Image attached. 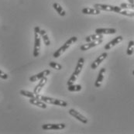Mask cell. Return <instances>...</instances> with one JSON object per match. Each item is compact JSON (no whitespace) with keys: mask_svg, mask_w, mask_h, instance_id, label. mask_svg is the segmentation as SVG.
Returning a JSON list of instances; mask_svg holds the SVG:
<instances>
[{"mask_svg":"<svg viewBox=\"0 0 134 134\" xmlns=\"http://www.w3.org/2000/svg\"><path fill=\"white\" fill-rule=\"evenodd\" d=\"M130 3H132V4H134V0H128Z\"/></svg>","mask_w":134,"mask_h":134,"instance_id":"obj_28","label":"cell"},{"mask_svg":"<svg viewBox=\"0 0 134 134\" xmlns=\"http://www.w3.org/2000/svg\"><path fill=\"white\" fill-rule=\"evenodd\" d=\"M68 91L70 92H79L81 90V85H69L68 88Z\"/></svg>","mask_w":134,"mask_h":134,"instance_id":"obj_22","label":"cell"},{"mask_svg":"<svg viewBox=\"0 0 134 134\" xmlns=\"http://www.w3.org/2000/svg\"><path fill=\"white\" fill-rule=\"evenodd\" d=\"M77 75H75L74 73L71 75L70 77V78H69V80H68V81L67 82V85H68V86H69V85H73L75 82V81L77 80Z\"/></svg>","mask_w":134,"mask_h":134,"instance_id":"obj_24","label":"cell"},{"mask_svg":"<svg viewBox=\"0 0 134 134\" xmlns=\"http://www.w3.org/2000/svg\"><path fill=\"white\" fill-rule=\"evenodd\" d=\"M19 93H20V95L25 96V97H27V98H38L39 94H36L34 92H28L26 90H21L19 92Z\"/></svg>","mask_w":134,"mask_h":134,"instance_id":"obj_18","label":"cell"},{"mask_svg":"<svg viewBox=\"0 0 134 134\" xmlns=\"http://www.w3.org/2000/svg\"><path fill=\"white\" fill-rule=\"evenodd\" d=\"M53 7H54V9L57 11V13H58L60 16H64L66 15V12L64 11V9L61 7V5H60L59 3H58V2L54 3V4H53Z\"/></svg>","mask_w":134,"mask_h":134,"instance_id":"obj_19","label":"cell"},{"mask_svg":"<svg viewBox=\"0 0 134 134\" xmlns=\"http://www.w3.org/2000/svg\"><path fill=\"white\" fill-rule=\"evenodd\" d=\"M133 75H134V71H133Z\"/></svg>","mask_w":134,"mask_h":134,"instance_id":"obj_29","label":"cell"},{"mask_svg":"<svg viewBox=\"0 0 134 134\" xmlns=\"http://www.w3.org/2000/svg\"><path fill=\"white\" fill-rule=\"evenodd\" d=\"M122 9H133L134 10V4L132 3H122L120 5Z\"/></svg>","mask_w":134,"mask_h":134,"instance_id":"obj_26","label":"cell"},{"mask_svg":"<svg viewBox=\"0 0 134 134\" xmlns=\"http://www.w3.org/2000/svg\"><path fill=\"white\" fill-rule=\"evenodd\" d=\"M38 99L42 100L43 102H44L47 104H51V105H59L61 107H66L68 106V102L64 101V100H60L58 98H51V97H47V96H40L39 94Z\"/></svg>","mask_w":134,"mask_h":134,"instance_id":"obj_1","label":"cell"},{"mask_svg":"<svg viewBox=\"0 0 134 134\" xmlns=\"http://www.w3.org/2000/svg\"><path fill=\"white\" fill-rule=\"evenodd\" d=\"M40 27L36 26L34 28V57L37 58L40 51V34L39 32Z\"/></svg>","mask_w":134,"mask_h":134,"instance_id":"obj_3","label":"cell"},{"mask_svg":"<svg viewBox=\"0 0 134 134\" xmlns=\"http://www.w3.org/2000/svg\"><path fill=\"white\" fill-rule=\"evenodd\" d=\"M94 7L96 9L103 11H107V12H115L117 13H119L120 11L122 9L120 6H116V5H105V4H95Z\"/></svg>","mask_w":134,"mask_h":134,"instance_id":"obj_4","label":"cell"},{"mask_svg":"<svg viewBox=\"0 0 134 134\" xmlns=\"http://www.w3.org/2000/svg\"><path fill=\"white\" fill-rule=\"evenodd\" d=\"M133 53H134V52H133Z\"/></svg>","mask_w":134,"mask_h":134,"instance_id":"obj_31","label":"cell"},{"mask_svg":"<svg viewBox=\"0 0 134 134\" xmlns=\"http://www.w3.org/2000/svg\"><path fill=\"white\" fill-rule=\"evenodd\" d=\"M105 73V68H102L98 73V77L96 79V82H95V86L96 88H99L101 85H102V83L103 81V79H104V75Z\"/></svg>","mask_w":134,"mask_h":134,"instance_id":"obj_13","label":"cell"},{"mask_svg":"<svg viewBox=\"0 0 134 134\" xmlns=\"http://www.w3.org/2000/svg\"><path fill=\"white\" fill-rule=\"evenodd\" d=\"M49 65H50V67H51L52 68H54V69H55V70H61V69H62V66H61L60 64L56 63V62H54V61L50 62V63H49Z\"/></svg>","mask_w":134,"mask_h":134,"instance_id":"obj_23","label":"cell"},{"mask_svg":"<svg viewBox=\"0 0 134 134\" xmlns=\"http://www.w3.org/2000/svg\"><path fill=\"white\" fill-rule=\"evenodd\" d=\"M51 73L50 70H45V71H43L41 72L38 73L37 75H33L30 77V81L31 82H35V81H40L41 78L44 77H47V75H49Z\"/></svg>","mask_w":134,"mask_h":134,"instance_id":"obj_8","label":"cell"},{"mask_svg":"<svg viewBox=\"0 0 134 134\" xmlns=\"http://www.w3.org/2000/svg\"><path fill=\"white\" fill-rule=\"evenodd\" d=\"M84 64H85V59L83 58H79L78 60H77V63L75 70V71H74V74H75V75H76L77 76L80 75V73H81V71H82Z\"/></svg>","mask_w":134,"mask_h":134,"instance_id":"obj_15","label":"cell"},{"mask_svg":"<svg viewBox=\"0 0 134 134\" xmlns=\"http://www.w3.org/2000/svg\"><path fill=\"white\" fill-rule=\"evenodd\" d=\"M39 32H40V34L41 37L43 38V40L45 45H46V46H50V44H51V40H50V39H49L48 36H47V32H46L45 30L40 29V30H39Z\"/></svg>","mask_w":134,"mask_h":134,"instance_id":"obj_17","label":"cell"},{"mask_svg":"<svg viewBox=\"0 0 134 134\" xmlns=\"http://www.w3.org/2000/svg\"><path fill=\"white\" fill-rule=\"evenodd\" d=\"M133 15H134V12H133Z\"/></svg>","mask_w":134,"mask_h":134,"instance_id":"obj_30","label":"cell"},{"mask_svg":"<svg viewBox=\"0 0 134 134\" xmlns=\"http://www.w3.org/2000/svg\"><path fill=\"white\" fill-rule=\"evenodd\" d=\"M103 38V35L102 34H92V35H90L88 37H87L85 38V41L87 43L88 42H92V41H95L97 40H100V39Z\"/></svg>","mask_w":134,"mask_h":134,"instance_id":"obj_20","label":"cell"},{"mask_svg":"<svg viewBox=\"0 0 134 134\" xmlns=\"http://www.w3.org/2000/svg\"><path fill=\"white\" fill-rule=\"evenodd\" d=\"M119 14H122V15H123V16H129V17H133L134 16L133 12L129 11V10H125V9H124V10L122 9V10L120 11Z\"/></svg>","mask_w":134,"mask_h":134,"instance_id":"obj_25","label":"cell"},{"mask_svg":"<svg viewBox=\"0 0 134 134\" xmlns=\"http://www.w3.org/2000/svg\"><path fill=\"white\" fill-rule=\"evenodd\" d=\"M134 52V41L133 40H130L129 42V44H128V48H127V54L129 56L132 55Z\"/></svg>","mask_w":134,"mask_h":134,"instance_id":"obj_21","label":"cell"},{"mask_svg":"<svg viewBox=\"0 0 134 134\" xmlns=\"http://www.w3.org/2000/svg\"><path fill=\"white\" fill-rule=\"evenodd\" d=\"M47 81V77H44L41 78V79L40 80V82H39L38 85L34 88V92L36 93V94H40V92H41L42 88H43V86L46 85Z\"/></svg>","mask_w":134,"mask_h":134,"instance_id":"obj_14","label":"cell"},{"mask_svg":"<svg viewBox=\"0 0 134 134\" xmlns=\"http://www.w3.org/2000/svg\"><path fill=\"white\" fill-rule=\"evenodd\" d=\"M102 42H103V40H102V39L92 41V42H88V43H85V44H83V45L80 47V49H81V51H88V50H89V49H91V48H93V47H95L96 46L101 44Z\"/></svg>","mask_w":134,"mask_h":134,"instance_id":"obj_7","label":"cell"},{"mask_svg":"<svg viewBox=\"0 0 134 134\" xmlns=\"http://www.w3.org/2000/svg\"><path fill=\"white\" fill-rule=\"evenodd\" d=\"M96 34H114L116 33V30L114 28H98L96 30Z\"/></svg>","mask_w":134,"mask_h":134,"instance_id":"obj_12","label":"cell"},{"mask_svg":"<svg viewBox=\"0 0 134 134\" xmlns=\"http://www.w3.org/2000/svg\"><path fill=\"white\" fill-rule=\"evenodd\" d=\"M77 40V37H72L69 39L66 43H64L63 44V46H61L59 49H58V51H56V52L53 54V57L54 58H59L61 54H63L73 43H75Z\"/></svg>","mask_w":134,"mask_h":134,"instance_id":"obj_2","label":"cell"},{"mask_svg":"<svg viewBox=\"0 0 134 134\" xmlns=\"http://www.w3.org/2000/svg\"><path fill=\"white\" fill-rule=\"evenodd\" d=\"M29 102L30 104H32L35 106H37L39 108H41V109H47V103H45L44 102H43L42 100L38 99V98H30Z\"/></svg>","mask_w":134,"mask_h":134,"instance_id":"obj_11","label":"cell"},{"mask_svg":"<svg viewBox=\"0 0 134 134\" xmlns=\"http://www.w3.org/2000/svg\"><path fill=\"white\" fill-rule=\"evenodd\" d=\"M107 56H108V54L106 53V52H105V53H102L99 57H98V58H96V60L92 64V65H91V68L92 69H93V70H95L96 69L98 66H99V64L105 59V58H107Z\"/></svg>","mask_w":134,"mask_h":134,"instance_id":"obj_9","label":"cell"},{"mask_svg":"<svg viewBox=\"0 0 134 134\" xmlns=\"http://www.w3.org/2000/svg\"><path fill=\"white\" fill-rule=\"evenodd\" d=\"M122 40H123V38H122V36H119V37H115V38L113 39L112 41H110V42H109L107 44H105V46L104 47V49H105V51L110 50L112 47H115L116 44H118V43H119L120 42H122Z\"/></svg>","mask_w":134,"mask_h":134,"instance_id":"obj_10","label":"cell"},{"mask_svg":"<svg viewBox=\"0 0 134 134\" xmlns=\"http://www.w3.org/2000/svg\"><path fill=\"white\" fill-rule=\"evenodd\" d=\"M8 77H9V75L6 73H5L2 70H0V78L4 79V80H6V79H8Z\"/></svg>","mask_w":134,"mask_h":134,"instance_id":"obj_27","label":"cell"},{"mask_svg":"<svg viewBox=\"0 0 134 134\" xmlns=\"http://www.w3.org/2000/svg\"><path fill=\"white\" fill-rule=\"evenodd\" d=\"M66 127V125L64 123H59V124H54V123H49V124H43L42 126V129L44 130H64Z\"/></svg>","mask_w":134,"mask_h":134,"instance_id":"obj_5","label":"cell"},{"mask_svg":"<svg viewBox=\"0 0 134 134\" xmlns=\"http://www.w3.org/2000/svg\"><path fill=\"white\" fill-rule=\"evenodd\" d=\"M101 11L96 8H84L82 9V13L86 15H98Z\"/></svg>","mask_w":134,"mask_h":134,"instance_id":"obj_16","label":"cell"},{"mask_svg":"<svg viewBox=\"0 0 134 134\" xmlns=\"http://www.w3.org/2000/svg\"><path fill=\"white\" fill-rule=\"evenodd\" d=\"M69 114L71 115V116L75 117L76 119H77L78 121H80L81 122H82V123H84V124L88 123V119H87L85 115L81 114L79 112H77V110L74 109H71L69 110Z\"/></svg>","mask_w":134,"mask_h":134,"instance_id":"obj_6","label":"cell"}]
</instances>
